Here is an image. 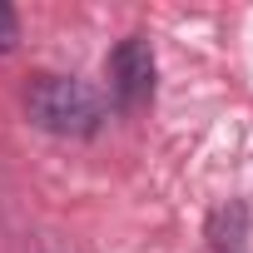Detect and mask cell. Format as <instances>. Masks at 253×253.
<instances>
[{
	"instance_id": "3",
	"label": "cell",
	"mask_w": 253,
	"mask_h": 253,
	"mask_svg": "<svg viewBox=\"0 0 253 253\" xmlns=\"http://www.w3.org/2000/svg\"><path fill=\"white\" fill-rule=\"evenodd\" d=\"M15 40H20V15L0 5V50H15Z\"/></svg>"
},
{
	"instance_id": "1",
	"label": "cell",
	"mask_w": 253,
	"mask_h": 253,
	"mask_svg": "<svg viewBox=\"0 0 253 253\" xmlns=\"http://www.w3.org/2000/svg\"><path fill=\"white\" fill-rule=\"evenodd\" d=\"M25 109H30V119L40 129L65 134V139H89L99 129V119H104L94 89H84L70 75H35L30 89H25Z\"/></svg>"
},
{
	"instance_id": "2",
	"label": "cell",
	"mask_w": 253,
	"mask_h": 253,
	"mask_svg": "<svg viewBox=\"0 0 253 253\" xmlns=\"http://www.w3.org/2000/svg\"><path fill=\"white\" fill-rule=\"evenodd\" d=\"M109 89H114L119 109L149 104V94H154V45L144 35H129V40L114 45V55H109Z\"/></svg>"
}]
</instances>
